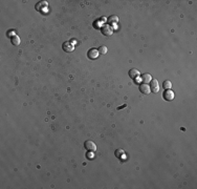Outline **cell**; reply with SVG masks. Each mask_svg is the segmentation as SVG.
I'll return each instance as SVG.
<instances>
[{
    "label": "cell",
    "instance_id": "obj_1",
    "mask_svg": "<svg viewBox=\"0 0 197 189\" xmlns=\"http://www.w3.org/2000/svg\"><path fill=\"white\" fill-rule=\"evenodd\" d=\"M101 31H102V34H103L104 36H111L112 33H113V31H112V28H111L109 24L103 25L102 29H101Z\"/></svg>",
    "mask_w": 197,
    "mask_h": 189
},
{
    "label": "cell",
    "instance_id": "obj_2",
    "mask_svg": "<svg viewBox=\"0 0 197 189\" xmlns=\"http://www.w3.org/2000/svg\"><path fill=\"white\" fill-rule=\"evenodd\" d=\"M162 97L166 101H172L175 97L174 93L171 90V89H165V93L162 94Z\"/></svg>",
    "mask_w": 197,
    "mask_h": 189
},
{
    "label": "cell",
    "instance_id": "obj_3",
    "mask_svg": "<svg viewBox=\"0 0 197 189\" xmlns=\"http://www.w3.org/2000/svg\"><path fill=\"white\" fill-rule=\"evenodd\" d=\"M150 89L154 93V94H157L159 92V85H158V82L157 80L155 79H152L151 82H150Z\"/></svg>",
    "mask_w": 197,
    "mask_h": 189
},
{
    "label": "cell",
    "instance_id": "obj_4",
    "mask_svg": "<svg viewBox=\"0 0 197 189\" xmlns=\"http://www.w3.org/2000/svg\"><path fill=\"white\" fill-rule=\"evenodd\" d=\"M139 90H140V93H142L143 95H149L150 92H151L150 86H149V84H147V83L140 84V85H139Z\"/></svg>",
    "mask_w": 197,
    "mask_h": 189
},
{
    "label": "cell",
    "instance_id": "obj_5",
    "mask_svg": "<svg viewBox=\"0 0 197 189\" xmlns=\"http://www.w3.org/2000/svg\"><path fill=\"white\" fill-rule=\"evenodd\" d=\"M84 146H85V148L88 151H94L97 149V145L94 144V142H92L90 140H88V141H86L85 143H84Z\"/></svg>",
    "mask_w": 197,
    "mask_h": 189
},
{
    "label": "cell",
    "instance_id": "obj_6",
    "mask_svg": "<svg viewBox=\"0 0 197 189\" xmlns=\"http://www.w3.org/2000/svg\"><path fill=\"white\" fill-rule=\"evenodd\" d=\"M99 50L98 49H96V48H92V49H90L89 51H88V54H87V56H88V58L90 59V60H96L98 57H99Z\"/></svg>",
    "mask_w": 197,
    "mask_h": 189
},
{
    "label": "cell",
    "instance_id": "obj_7",
    "mask_svg": "<svg viewBox=\"0 0 197 189\" xmlns=\"http://www.w3.org/2000/svg\"><path fill=\"white\" fill-rule=\"evenodd\" d=\"M62 47H63V49H64L66 53H71V51H73V49H74V45L71 44L70 42H64L63 45H62Z\"/></svg>",
    "mask_w": 197,
    "mask_h": 189
},
{
    "label": "cell",
    "instance_id": "obj_8",
    "mask_svg": "<svg viewBox=\"0 0 197 189\" xmlns=\"http://www.w3.org/2000/svg\"><path fill=\"white\" fill-rule=\"evenodd\" d=\"M118 21H119V17L116 16V15H111V16L108 17V19H107V22H108L109 24H116Z\"/></svg>",
    "mask_w": 197,
    "mask_h": 189
},
{
    "label": "cell",
    "instance_id": "obj_9",
    "mask_svg": "<svg viewBox=\"0 0 197 189\" xmlns=\"http://www.w3.org/2000/svg\"><path fill=\"white\" fill-rule=\"evenodd\" d=\"M142 80L144 81V83H149V82H151V80H152V77H151V75L150 74H144V75H142Z\"/></svg>",
    "mask_w": 197,
    "mask_h": 189
},
{
    "label": "cell",
    "instance_id": "obj_10",
    "mask_svg": "<svg viewBox=\"0 0 197 189\" xmlns=\"http://www.w3.org/2000/svg\"><path fill=\"white\" fill-rule=\"evenodd\" d=\"M137 76H139L138 69H136V68H131V69L129 70V77H130V78H136Z\"/></svg>",
    "mask_w": 197,
    "mask_h": 189
},
{
    "label": "cell",
    "instance_id": "obj_11",
    "mask_svg": "<svg viewBox=\"0 0 197 189\" xmlns=\"http://www.w3.org/2000/svg\"><path fill=\"white\" fill-rule=\"evenodd\" d=\"M162 86H164V88H165V89H171V87H172V83H171V81H169V80L164 81Z\"/></svg>",
    "mask_w": 197,
    "mask_h": 189
},
{
    "label": "cell",
    "instance_id": "obj_12",
    "mask_svg": "<svg viewBox=\"0 0 197 189\" xmlns=\"http://www.w3.org/2000/svg\"><path fill=\"white\" fill-rule=\"evenodd\" d=\"M12 43H13L14 45H19V44H20V38H19L16 34L12 37Z\"/></svg>",
    "mask_w": 197,
    "mask_h": 189
},
{
    "label": "cell",
    "instance_id": "obj_13",
    "mask_svg": "<svg viewBox=\"0 0 197 189\" xmlns=\"http://www.w3.org/2000/svg\"><path fill=\"white\" fill-rule=\"evenodd\" d=\"M99 53L100 54H102V55H105V54H107V51H108V48L106 47V46H104V45H102V46H100L99 47Z\"/></svg>",
    "mask_w": 197,
    "mask_h": 189
},
{
    "label": "cell",
    "instance_id": "obj_14",
    "mask_svg": "<svg viewBox=\"0 0 197 189\" xmlns=\"http://www.w3.org/2000/svg\"><path fill=\"white\" fill-rule=\"evenodd\" d=\"M124 153H125V151H124L123 149H117V150H116V155H117L118 158H121L122 154H124Z\"/></svg>",
    "mask_w": 197,
    "mask_h": 189
},
{
    "label": "cell",
    "instance_id": "obj_15",
    "mask_svg": "<svg viewBox=\"0 0 197 189\" xmlns=\"http://www.w3.org/2000/svg\"><path fill=\"white\" fill-rule=\"evenodd\" d=\"M87 158L90 159V158H93V154H92V151H89L88 154H87Z\"/></svg>",
    "mask_w": 197,
    "mask_h": 189
}]
</instances>
